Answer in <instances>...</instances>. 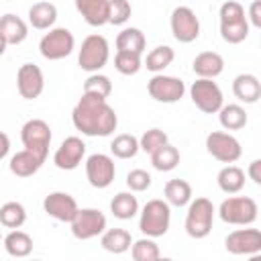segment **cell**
Masks as SVG:
<instances>
[{"instance_id":"obj_1","label":"cell","mask_w":261,"mask_h":261,"mask_svg":"<svg viewBox=\"0 0 261 261\" xmlns=\"http://www.w3.org/2000/svg\"><path fill=\"white\" fill-rule=\"evenodd\" d=\"M71 122L86 137H110L118 126V116L106 98L82 94L71 110Z\"/></svg>"},{"instance_id":"obj_2","label":"cell","mask_w":261,"mask_h":261,"mask_svg":"<svg viewBox=\"0 0 261 261\" xmlns=\"http://www.w3.org/2000/svg\"><path fill=\"white\" fill-rule=\"evenodd\" d=\"M218 16H220V37L228 45H239L249 37L251 24L247 20L243 4H239L234 0H226L220 6Z\"/></svg>"},{"instance_id":"obj_3","label":"cell","mask_w":261,"mask_h":261,"mask_svg":"<svg viewBox=\"0 0 261 261\" xmlns=\"http://www.w3.org/2000/svg\"><path fill=\"white\" fill-rule=\"evenodd\" d=\"M169 222H171V208H169V204L165 200L153 198L141 210L139 228H141V232L145 237L157 239V237H163L169 230Z\"/></svg>"},{"instance_id":"obj_4","label":"cell","mask_w":261,"mask_h":261,"mask_svg":"<svg viewBox=\"0 0 261 261\" xmlns=\"http://www.w3.org/2000/svg\"><path fill=\"white\" fill-rule=\"evenodd\" d=\"M214 204L212 200L200 196L196 200L188 202V212H186V232L192 239H206L212 230V222H214Z\"/></svg>"},{"instance_id":"obj_5","label":"cell","mask_w":261,"mask_h":261,"mask_svg":"<svg viewBox=\"0 0 261 261\" xmlns=\"http://www.w3.org/2000/svg\"><path fill=\"white\" fill-rule=\"evenodd\" d=\"M218 216L226 224L234 226H249L257 220L259 216V206L253 198L249 196H230L220 202L218 206Z\"/></svg>"},{"instance_id":"obj_6","label":"cell","mask_w":261,"mask_h":261,"mask_svg":"<svg viewBox=\"0 0 261 261\" xmlns=\"http://www.w3.org/2000/svg\"><path fill=\"white\" fill-rule=\"evenodd\" d=\"M108 59H110V45L106 37L94 33L82 41V47L77 51V65L84 71L96 73L108 63Z\"/></svg>"},{"instance_id":"obj_7","label":"cell","mask_w":261,"mask_h":261,"mask_svg":"<svg viewBox=\"0 0 261 261\" xmlns=\"http://www.w3.org/2000/svg\"><path fill=\"white\" fill-rule=\"evenodd\" d=\"M73 49H75V37L65 27H55V29L51 27L49 33H45L39 41V51L49 61L65 59L67 55H71Z\"/></svg>"},{"instance_id":"obj_8","label":"cell","mask_w":261,"mask_h":261,"mask_svg":"<svg viewBox=\"0 0 261 261\" xmlns=\"http://www.w3.org/2000/svg\"><path fill=\"white\" fill-rule=\"evenodd\" d=\"M190 98H192L194 106L204 114H216L220 110V106L224 104L220 86L208 77H198L190 86Z\"/></svg>"},{"instance_id":"obj_9","label":"cell","mask_w":261,"mask_h":261,"mask_svg":"<svg viewBox=\"0 0 261 261\" xmlns=\"http://www.w3.org/2000/svg\"><path fill=\"white\" fill-rule=\"evenodd\" d=\"M51 126L43 120V118H31L22 124L20 128V141L24 145V149L33 151L35 155H39L43 161L49 155V145H51Z\"/></svg>"},{"instance_id":"obj_10","label":"cell","mask_w":261,"mask_h":261,"mask_svg":"<svg viewBox=\"0 0 261 261\" xmlns=\"http://www.w3.org/2000/svg\"><path fill=\"white\" fill-rule=\"evenodd\" d=\"M69 226L77 241H90L106 230V216L98 208H77Z\"/></svg>"},{"instance_id":"obj_11","label":"cell","mask_w":261,"mask_h":261,"mask_svg":"<svg viewBox=\"0 0 261 261\" xmlns=\"http://www.w3.org/2000/svg\"><path fill=\"white\" fill-rule=\"evenodd\" d=\"M147 92L155 102L161 104H173L179 102L186 94V84L175 77V75H165V73H155L147 82Z\"/></svg>"},{"instance_id":"obj_12","label":"cell","mask_w":261,"mask_h":261,"mask_svg":"<svg viewBox=\"0 0 261 261\" xmlns=\"http://www.w3.org/2000/svg\"><path fill=\"white\" fill-rule=\"evenodd\" d=\"M206 151L220 163H234L243 155L239 139L224 130H212L206 137Z\"/></svg>"},{"instance_id":"obj_13","label":"cell","mask_w":261,"mask_h":261,"mask_svg":"<svg viewBox=\"0 0 261 261\" xmlns=\"http://www.w3.org/2000/svg\"><path fill=\"white\" fill-rule=\"evenodd\" d=\"M171 35L179 43H192L200 37V20L190 6H175L169 18Z\"/></svg>"},{"instance_id":"obj_14","label":"cell","mask_w":261,"mask_h":261,"mask_svg":"<svg viewBox=\"0 0 261 261\" xmlns=\"http://www.w3.org/2000/svg\"><path fill=\"white\" fill-rule=\"evenodd\" d=\"M114 175H116V167L110 155L94 153L86 159V177L92 188H98V190L108 188L114 181Z\"/></svg>"},{"instance_id":"obj_15","label":"cell","mask_w":261,"mask_h":261,"mask_svg":"<svg viewBox=\"0 0 261 261\" xmlns=\"http://www.w3.org/2000/svg\"><path fill=\"white\" fill-rule=\"evenodd\" d=\"M16 90L24 100H37L45 90L43 69L35 63H22L16 71Z\"/></svg>"},{"instance_id":"obj_16","label":"cell","mask_w":261,"mask_h":261,"mask_svg":"<svg viewBox=\"0 0 261 261\" xmlns=\"http://www.w3.org/2000/svg\"><path fill=\"white\" fill-rule=\"evenodd\" d=\"M84 157H86V143L80 137L71 135V137H65L57 147V151L53 153V163L57 169L73 171L75 167H80Z\"/></svg>"},{"instance_id":"obj_17","label":"cell","mask_w":261,"mask_h":261,"mask_svg":"<svg viewBox=\"0 0 261 261\" xmlns=\"http://www.w3.org/2000/svg\"><path fill=\"white\" fill-rule=\"evenodd\" d=\"M224 249L230 255H257L261 251V230L259 228H237L226 234Z\"/></svg>"},{"instance_id":"obj_18","label":"cell","mask_w":261,"mask_h":261,"mask_svg":"<svg viewBox=\"0 0 261 261\" xmlns=\"http://www.w3.org/2000/svg\"><path fill=\"white\" fill-rule=\"evenodd\" d=\"M43 210L59 222H71L77 212V202L67 192H51L43 200Z\"/></svg>"},{"instance_id":"obj_19","label":"cell","mask_w":261,"mask_h":261,"mask_svg":"<svg viewBox=\"0 0 261 261\" xmlns=\"http://www.w3.org/2000/svg\"><path fill=\"white\" fill-rule=\"evenodd\" d=\"M192 69L198 77H208L214 80L224 71V59L220 53L216 51H202L194 57L192 61Z\"/></svg>"},{"instance_id":"obj_20","label":"cell","mask_w":261,"mask_h":261,"mask_svg":"<svg viewBox=\"0 0 261 261\" xmlns=\"http://www.w3.org/2000/svg\"><path fill=\"white\" fill-rule=\"evenodd\" d=\"M232 94L245 104H255L261 98V82L253 73H239L232 80Z\"/></svg>"},{"instance_id":"obj_21","label":"cell","mask_w":261,"mask_h":261,"mask_svg":"<svg viewBox=\"0 0 261 261\" xmlns=\"http://www.w3.org/2000/svg\"><path fill=\"white\" fill-rule=\"evenodd\" d=\"M75 10L90 27L108 24V0H73Z\"/></svg>"},{"instance_id":"obj_22","label":"cell","mask_w":261,"mask_h":261,"mask_svg":"<svg viewBox=\"0 0 261 261\" xmlns=\"http://www.w3.org/2000/svg\"><path fill=\"white\" fill-rule=\"evenodd\" d=\"M0 35L8 45H20L29 37V24L20 16L6 12L0 16Z\"/></svg>"},{"instance_id":"obj_23","label":"cell","mask_w":261,"mask_h":261,"mask_svg":"<svg viewBox=\"0 0 261 261\" xmlns=\"http://www.w3.org/2000/svg\"><path fill=\"white\" fill-rule=\"evenodd\" d=\"M43 163H45V161H43L39 155H35V153L29 151V149H22V151H18V153H14V155L10 157L8 167H10V171H12L16 177H31V175H35V173L41 169Z\"/></svg>"},{"instance_id":"obj_24","label":"cell","mask_w":261,"mask_h":261,"mask_svg":"<svg viewBox=\"0 0 261 261\" xmlns=\"http://www.w3.org/2000/svg\"><path fill=\"white\" fill-rule=\"evenodd\" d=\"M55 20H57V6L53 2L41 0V2H35L29 8V24L37 31L51 29L55 24Z\"/></svg>"},{"instance_id":"obj_25","label":"cell","mask_w":261,"mask_h":261,"mask_svg":"<svg viewBox=\"0 0 261 261\" xmlns=\"http://www.w3.org/2000/svg\"><path fill=\"white\" fill-rule=\"evenodd\" d=\"M100 245H102L104 251L114 253V255H120V253H126L130 249L133 237L124 228H106L100 234Z\"/></svg>"},{"instance_id":"obj_26","label":"cell","mask_w":261,"mask_h":261,"mask_svg":"<svg viewBox=\"0 0 261 261\" xmlns=\"http://www.w3.org/2000/svg\"><path fill=\"white\" fill-rule=\"evenodd\" d=\"M2 245L6 249V253L10 257H29L33 253V239L29 232L24 230H18V228H12L4 239H2Z\"/></svg>"},{"instance_id":"obj_27","label":"cell","mask_w":261,"mask_h":261,"mask_svg":"<svg viewBox=\"0 0 261 261\" xmlns=\"http://www.w3.org/2000/svg\"><path fill=\"white\" fill-rule=\"evenodd\" d=\"M216 184L224 194H239L245 188V171L232 163H226L218 175H216Z\"/></svg>"},{"instance_id":"obj_28","label":"cell","mask_w":261,"mask_h":261,"mask_svg":"<svg viewBox=\"0 0 261 261\" xmlns=\"http://www.w3.org/2000/svg\"><path fill=\"white\" fill-rule=\"evenodd\" d=\"M110 212L118 220H130L139 214V200L133 192H118L110 200Z\"/></svg>"},{"instance_id":"obj_29","label":"cell","mask_w":261,"mask_h":261,"mask_svg":"<svg viewBox=\"0 0 261 261\" xmlns=\"http://www.w3.org/2000/svg\"><path fill=\"white\" fill-rule=\"evenodd\" d=\"M145 47H147L145 33L137 27H126L116 35V51H133L143 55Z\"/></svg>"},{"instance_id":"obj_30","label":"cell","mask_w":261,"mask_h":261,"mask_svg":"<svg viewBox=\"0 0 261 261\" xmlns=\"http://www.w3.org/2000/svg\"><path fill=\"white\" fill-rule=\"evenodd\" d=\"M247 112L239 104H222L218 110V122L224 130H241L247 126Z\"/></svg>"},{"instance_id":"obj_31","label":"cell","mask_w":261,"mask_h":261,"mask_svg":"<svg viewBox=\"0 0 261 261\" xmlns=\"http://www.w3.org/2000/svg\"><path fill=\"white\" fill-rule=\"evenodd\" d=\"M163 194H165V202L169 206H188V202L192 200V186L186 181V179H169L163 188Z\"/></svg>"},{"instance_id":"obj_32","label":"cell","mask_w":261,"mask_h":261,"mask_svg":"<svg viewBox=\"0 0 261 261\" xmlns=\"http://www.w3.org/2000/svg\"><path fill=\"white\" fill-rule=\"evenodd\" d=\"M175 59V51L169 47V45H157L155 49H151L147 53V59H145V67L153 73H163L165 67H169Z\"/></svg>"},{"instance_id":"obj_33","label":"cell","mask_w":261,"mask_h":261,"mask_svg":"<svg viewBox=\"0 0 261 261\" xmlns=\"http://www.w3.org/2000/svg\"><path fill=\"white\" fill-rule=\"evenodd\" d=\"M149 157H151V165L157 171H171V169H175L179 165V151L173 145H169V143L161 145Z\"/></svg>"},{"instance_id":"obj_34","label":"cell","mask_w":261,"mask_h":261,"mask_svg":"<svg viewBox=\"0 0 261 261\" xmlns=\"http://www.w3.org/2000/svg\"><path fill=\"white\" fill-rule=\"evenodd\" d=\"M139 139L135 135H128V133H122V135H116L112 141H110V153L116 157V159H133L137 153H139Z\"/></svg>"},{"instance_id":"obj_35","label":"cell","mask_w":261,"mask_h":261,"mask_svg":"<svg viewBox=\"0 0 261 261\" xmlns=\"http://www.w3.org/2000/svg\"><path fill=\"white\" fill-rule=\"evenodd\" d=\"M27 222V210L20 202H4L0 206V224L4 228H20Z\"/></svg>"},{"instance_id":"obj_36","label":"cell","mask_w":261,"mask_h":261,"mask_svg":"<svg viewBox=\"0 0 261 261\" xmlns=\"http://www.w3.org/2000/svg\"><path fill=\"white\" fill-rule=\"evenodd\" d=\"M130 257L135 261H157L161 257V251L151 237H143L130 245Z\"/></svg>"},{"instance_id":"obj_37","label":"cell","mask_w":261,"mask_h":261,"mask_svg":"<svg viewBox=\"0 0 261 261\" xmlns=\"http://www.w3.org/2000/svg\"><path fill=\"white\" fill-rule=\"evenodd\" d=\"M143 67L141 55L133 51H116L114 55V69L122 75H135Z\"/></svg>"},{"instance_id":"obj_38","label":"cell","mask_w":261,"mask_h":261,"mask_svg":"<svg viewBox=\"0 0 261 261\" xmlns=\"http://www.w3.org/2000/svg\"><path fill=\"white\" fill-rule=\"evenodd\" d=\"M84 94H92L98 98H108L112 94V82L104 73H90L84 82Z\"/></svg>"},{"instance_id":"obj_39","label":"cell","mask_w":261,"mask_h":261,"mask_svg":"<svg viewBox=\"0 0 261 261\" xmlns=\"http://www.w3.org/2000/svg\"><path fill=\"white\" fill-rule=\"evenodd\" d=\"M165 143H169V137H167L165 130H161V128H149V130H145V133L141 135V139H139V149L151 155L153 151H157V149H159L161 145H165Z\"/></svg>"},{"instance_id":"obj_40","label":"cell","mask_w":261,"mask_h":261,"mask_svg":"<svg viewBox=\"0 0 261 261\" xmlns=\"http://www.w3.org/2000/svg\"><path fill=\"white\" fill-rule=\"evenodd\" d=\"M133 14V6L128 0H108V24H124Z\"/></svg>"},{"instance_id":"obj_41","label":"cell","mask_w":261,"mask_h":261,"mask_svg":"<svg viewBox=\"0 0 261 261\" xmlns=\"http://www.w3.org/2000/svg\"><path fill=\"white\" fill-rule=\"evenodd\" d=\"M151 173L145 169H130L126 173V186L130 188V192H145L151 188Z\"/></svg>"},{"instance_id":"obj_42","label":"cell","mask_w":261,"mask_h":261,"mask_svg":"<svg viewBox=\"0 0 261 261\" xmlns=\"http://www.w3.org/2000/svg\"><path fill=\"white\" fill-rule=\"evenodd\" d=\"M247 20H249V24H253V27L261 29V2H259V0L251 2V6H249V16H247Z\"/></svg>"},{"instance_id":"obj_43","label":"cell","mask_w":261,"mask_h":261,"mask_svg":"<svg viewBox=\"0 0 261 261\" xmlns=\"http://www.w3.org/2000/svg\"><path fill=\"white\" fill-rule=\"evenodd\" d=\"M247 175H249V179L253 181V184H261V159H253L251 163H249V167H247Z\"/></svg>"},{"instance_id":"obj_44","label":"cell","mask_w":261,"mask_h":261,"mask_svg":"<svg viewBox=\"0 0 261 261\" xmlns=\"http://www.w3.org/2000/svg\"><path fill=\"white\" fill-rule=\"evenodd\" d=\"M8 151H10V139H8V135H6V133H2V130H0V161L8 155Z\"/></svg>"},{"instance_id":"obj_45","label":"cell","mask_w":261,"mask_h":261,"mask_svg":"<svg viewBox=\"0 0 261 261\" xmlns=\"http://www.w3.org/2000/svg\"><path fill=\"white\" fill-rule=\"evenodd\" d=\"M6 47H8V43H6V41H4V37L0 35V57L4 55V51H6Z\"/></svg>"},{"instance_id":"obj_46","label":"cell","mask_w":261,"mask_h":261,"mask_svg":"<svg viewBox=\"0 0 261 261\" xmlns=\"http://www.w3.org/2000/svg\"><path fill=\"white\" fill-rule=\"evenodd\" d=\"M0 241H2V234H0Z\"/></svg>"}]
</instances>
